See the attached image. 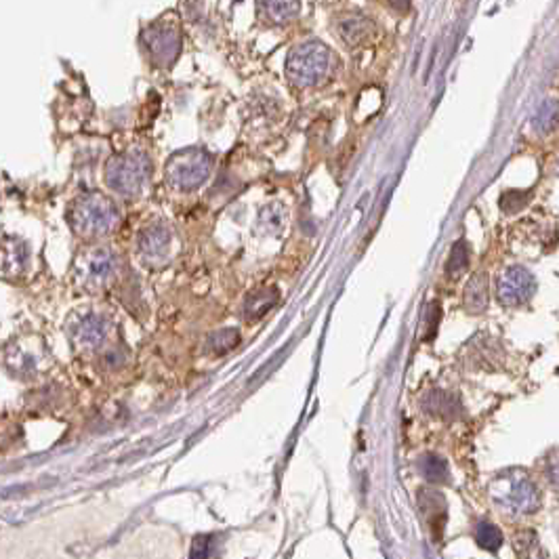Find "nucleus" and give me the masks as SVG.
<instances>
[{
	"instance_id": "nucleus-9",
	"label": "nucleus",
	"mask_w": 559,
	"mask_h": 559,
	"mask_svg": "<svg viewBox=\"0 0 559 559\" xmlns=\"http://www.w3.org/2000/svg\"><path fill=\"white\" fill-rule=\"evenodd\" d=\"M559 125V101L558 99H547L538 106V110L532 116V128L536 132H551Z\"/></svg>"
},
{
	"instance_id": "nucleus-4",
	"label": "nucleus",
	"mask_w": 559,
	"mask_h": 559,
	"mask_svg": "<svg viewBox=\"0 0 559 559\" xmlns=\"http://www.w3.org/2000/svg\"><path fill=\"white\" fill-rule=\"evenodd\" d=\"M213 173V158L198 147L175 152L166 162V179L179 191H193L208 181Z\"/></svg>"
},
{
	"instance_id": "nucleus-1",
	"label": "nucleus",
	"mask_w": 559,
	"mask_h": 559,
	"mask_svg": "<svg viewBox=\"0 0 559 559\" xmlns=\"http://www.w3.org/2000/svg\"><path fill=\"white\" fill-rule=\"evenodd\" d=\"M67 221L78 236L97 238V236L110 234L118 225L120 210L110 198H106L97 191H91V193L78 196L69 204Z\"/></svg>"
},
{
	"instance_id": "nucleus-16",
	"label": "nucleus",
	"mask_w": 559,
	"mask_h": 559,
	"mask_svg": "<svg viewBox=\"0 0 559 559\" xmlns=\"http://www.w3.org/2000/svg\"><path fill=\"white\" fill-rule=\"evenodd\" d=\"M423 471H425V478L431 480V482H444L448 471H446V463L435 458V456H427L423 461Z\"/></svg>"
},
{
	"instance_id": "nucleus-6",
	"label": "nucleus",
	"mask_w": 559,
	"mask_h": 559,
	"mask_svg": "<svg viewBox=\"0 0 559 559\" xmlns=\"http://www.w3.org/2000/svg\"><path fill=\"white\" fill-rule=\"evenodd\" d=\"M534 293V278L524 267L507 269L498 280V299L502 305H519Z\"/></svg>"
},
{
	"instance_id": "nucleus-8",
	"label": "nucleus",
	"mask_w": 559,
	"mask_h": 559,
	"mask_svg": "<svg viewBox=\"0 0 559 559\" xmlns=\"http://www.w3.org/2000/svg\"><path fill=\"white\" fill-rule=\"evenodd\" d=\"M171 242V232L166 225L162 223H154L147 230H143L141 238H139V249L145 254H160L162 250L169 247Z\"/></svg>"
},
{
	"instance_id": "nucleus-14",
	"label": "nucleus",
	"mask_w": 559,
	"mask_h": 559,
	"mask_svg": "<svg viewBox=\"0 0 559 559\" xmlns=\"http://www.w3.org/2000/svg\"><path fill=\"white\" fill-rule=\"evenodd\" d=\"M467 265H469V249H467V244L461 240V242L454 244L452 254H450V259H448V273H450V276H458V273H463V271L467 269Z\"/></svg>"
},
{
	"instance_id": "nucleus-11",
	"label": "nucleus",
	"mask_w": 559,
	"mask_h": 559,
	"mask_svg": "<svg viewBox=\"0 0 559 559\" xmlns=\"http://www.w3.org/2000/svg\"><path fill=\"white\" fill-rule=\"evenodd\" d=\"M368 30H371V21L358 15H351L339 21V34L347 45H358L360 40H364L368 36Z\"/></svg>"
},
{
	"instance_id": "nucleus-13",
	"label": "nucleus",
	"mask_w": 559,
	"mask_h": 559,
	"mask_svg": "<svg viewBox=\"0 0 559 559\" xmlns=\"http://www.w3.org/2000/svg\"><path fill=\"white\" fill-rule=\"evenodd\" d=\"M276 301H278V293L273 288H269V290L265 288V290L254 293L247 301V317L254 320V317L263 315L265 311L271 310V305H276Z\"/></svg>"
},
{
	"instance_id": "nucleus-10",
	"label": "nucleus",
	"mask_w": 559,
	"mask_h": 559,
	"mask_svg": "<svg viewBox=\"0 0 559 559\" xmlns=\"http://www.w3.org/2000/svg\"><path fill=\"white\" fill-rule=\"evenodd\" d=\"M465 303L471 311H482L488 305V280L484 273L471 278L465 290Z\"/></svg>"
},
{
	"instance_id": "nucleus-2",
	"label": "nucleus",
	"mask_w": 559,
	"mask_h": 559,
	"mask_svg": "<svg viewBox=\"0 0 559 559\" xmlns=\"http://www.w3.org/2000/svg\"><path fill=\"white\" fill-rule=\"evenodd\" d=\"M152 177V162L143 149L116 154L106 166V183L118 196H139Z\"/></svg>"
},
{
	"instance_id": "nucleus-5",
	"label": "nucleus",
	"mask_w": 559,
	"mask_h": 559,
	"mask_svg": "<svg viewBox=\"0 0 559 559\" xmlns=\"http://www.w3.org/2000/svg\"><path fill=\"white\" fill-rule=\"evenodd\" d=\"M143 47L149 55V60L156 65H171L179 57L183 40L181 34L175 28H166V26H152L143 32L141 36Z\"/></svg>"
},
{
	"instance_id": "nucleus-3",
	"label": "nucleus",
	"mask_w": 559,
	"mask_h": 559,
	"mask_svg": "<svg viewBox=\"0 0 559 559\" xmlns=\"http://www.w3.org/2000/svg\"><path fill=\"white\" fill-rule=\"evenodd\" d=\"M332 67V53L320 40H305L297 45L286 57V76L297 86H311L322 82Z\"/></svg>"
},
{
	"instance_id": "nucleus-19",
	"label": "nucleus",
	"mask_w": 559,
	"mask_h": 559,
	"mask_svg": "<svg viewBox=\"0 0 559 559\" xmlns=\"http://www.w3.org/2000/svg\"><path fill=\"white\" fill-rule=\"evenodd\" d=\"M389 2H391V6H395L397 11H406L408 4H410V0H389Z\"/></svg>"
},
{
	"instance_id": "nucleus-15",
	"label": "nucleus",
	"mask_w": 559,
	"mask_h": 559,
	"mask_svg": "<svg viewBox=\"0 0 559 559\" xmlns=\"http://www.w3.org/2000/svg\"><path fill=\"white\" fill-rule=\"evenodd\" d=\"M475 536H478V543H480L484 549H490V551L498 549L500 543H502V534L498 532V528L492 526V524H480Z\"/></svg>"
},
{
	"instance_id": "nucleus-17",
	"label": "nucleus",
	"mask_w": 559,
	"mask_h": 559,
	"mask_svg": "<svg viewBox=\"0 0 559 559\" xmlns=\"http://www.w3.org/2000/svg\"><path fill=\"white\" fill-rule=\"evenodd\" d=\"M528 198V191H517V189H511V191H507L504 196H502V202H500V206H502V210L504 213H517L519 208H524L526 206V200Z\"/></svg>"
},
{
	"instance_id": "nucleus-12",
	"label": "nucleus",
	"mask_w": 559,
	"mask_h": 559,
	"mask_svg": "<svg viewBox=\"0 0 559 559\" xmlns=\"http://www.w3.org/2000/svg\"><path fill=\"white\" fill-rule=\"evenodd\" d=\"M259 225H261L263 232H267V234H278V232L286 225V208H284L280 202L269 204L267 208L261 210Z\"/></svg>"
},
{
	"instance_id": "nucleus-7",
	"label": "nucleus",
	"mask_w": 559,
	"mask_h": 559,
	"mask_svg": "<svg viewBox=\"0 0 559 559\" xmlns=\"http://www.w3.org/2000/svg\"><path fill=\"white\" fill-rule=\"evenodd\" d=\"M259 13L271 23H288L301 13V0H256Z\"/></svg>"
},
{
	"instance_id": "nucleus-18",
	"label": "nucleus",
	"mask_w": 559,
	"mask_h": 559,
	"mask_svg": "<svg viewBox=\"0 0 559 559\" xmlns=\"http://www.w3.org/2000/svg\"><path fill=\"white\" fill-rule=\"evenodd\" d=\"M191 559H208V538H196L193 549H191Z\"/></svg>"
}]
</instances>
